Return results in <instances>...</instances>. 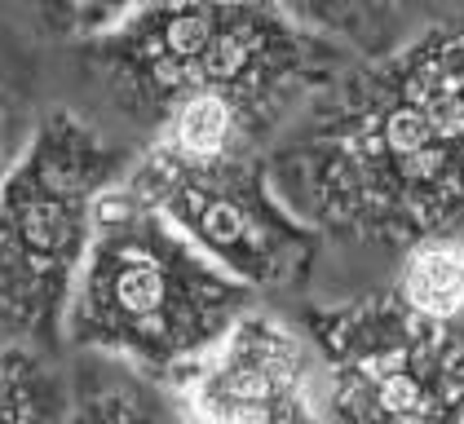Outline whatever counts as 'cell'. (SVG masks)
Returning a JSON list of instances; mask_svg holds the SVG:
<instances>
[{"mask_svg": "<svg viewBox=\"0 0 464 424\" xmlns=\"http://www.w3.org/2000/svg\"><path fill=\"white\" fill-rule=\"evenodd\" d=\"M129 169V155L72 106L40 115L0 186V341L58 350L102 204Z\"/></svg>", "mask_w": 464, "mask_h": 424, "instance_id": "cell-4", "label": "cell"}, {"mask_svg": "<svg viewBox=\"0 0 464 424\" xmlns=\"http://www.w3.org/2000/svg\"><path fill=\"white\" fill-rule=\"evenodd\" d=\"M390 296L425 323L464 318V235L425 239L398 256Z\"/></svg>", "mask_w": 464, "mask_h": 424, "instance_id": "cell-9", "label": "cell"}, {"mask_svg": "<svg viewBox=\"0 0 464 424\" xmlns=\"http://www.w3.org/2000/svg\"><path fill=\"white\" fill-rule=\"evenodd\" d=\"M120 186L252 296L301 283L319 256V230L284 204L266 155L213 169H178L138 155Z\"/></svg>", "mask_w": 464, "mask_h": 424, "instance_id": "cell-6", "label": "cell"}, {"mask_svg": "<svg viewBox=\"0 0 464 424\" xmlns=\"http://www.w3.org/2000/svg\"><path fill=\"white\" fill-rule=\"evenodd\" d=\"M319 239L407 252L464 235V14L345 67L266 150Z\"/></svg>", "mask_w": 464, "mask_h": 424, "instance_id": "cell-1", "label": "cell"}, {"mask_svg": "<svg viewBox=\"0 0 464 424\" xmlns=\"http://www.w3.org/2000/svg\"><path fill=\"white\" fill-rule=\"evenodd\" d=\"M186 424H327L323 358L305 327L248 310L178 381Z\"/></svg>", "mask_w": 464, "mask_h": 424, "instance_id": "cell-7", "label": "cell"}, {"mask_svg": "<svg viewBox=\"0 0 464 424\" xmlns=\"http://www.w3.org/2000/svg\"><path fill=\"white\" fill-rule=\"evenodd\" d=\"M67 424H186V416L155 381L107 358H89L72 381Z\"/></svg>", "mask_w": 464, "mask_h": 424, "instance_id": "cell-8", "label": "cell"}, {"mask_svg": "<svg viewBox=\"0 0 464 424\" xmlns=\"http://www.w3.org/2000/svg\"><path fill=\"white\" fill-rule=\"evenodd\" d=\"M248 310V287L115 186L72 287L63 336L72 350L120 362L146 381H181Z\"/></svg>", "mask_w": 464, "mask_h": 424, "instance_id": "cell-3", "label": "cell"}, {"mask_svg": "<svg viewBox=\"0 0 464 424\" xmlns=\"http://www.w3.org/2000/svg\"><path fill=\"white\" fill-rule=\"evenodd\" d=\"M72 381L49 350L0 341V424H67Z\"/></svg>", "mask_w": 464, "mask_h": 424, "instance_id": "cell-10", "label": "cell"}, {"mask_svg": "<svg viewBox=\"0 0 464 424\" xmlns=\"http://www.w3.org/2000/svg\"><path fill=\"white\" fill-rule=\"evenodd\" d=\"M84 75L146 138L186 98H230L275 133L345 71L336 35L275 5H138L80 44Z\"/></svg>", "mask_w": 464, "mask_h": 424, "instance_id": "cell-2", "label": "cell"}, {"mask_svg": "<svg viewBox=\"0 0 464 424\" xmlns=\"http://www.w3.org/2000/svg\"><path fill=\"white\" fill-rule=\"evenodd\" d=\"M18 89H14V80H9V71L0 67V186H5V177L9 169L18 164Z\"/></svg>", "mask_w": 464, "mask_h": 424, "instance_id": "cell-11", "label": "cell"}, {"mask_svg": "<svg viewBox=\"0 0 464 424\" xmlns=\"http://www.w3.org/2000/svg\"><path fill=\"white\" fill-rule=\"evenodd\" d=\"M327 424H464V323H425L390 292L305 310Z\"/></svg>", "mask_w": 464, "mask_h": 424, "instance_id": "cell-5", "label": "cell"}]
</instances>
